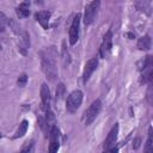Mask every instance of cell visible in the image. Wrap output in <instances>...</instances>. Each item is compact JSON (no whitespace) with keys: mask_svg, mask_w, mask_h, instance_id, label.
Listing matches in <instances>:
<instances>
[{"mask_svg":"<svg viewBox=\"0 0 153 153\" xmlns=\"http://www.w3.org/2000/svg\"><path fill=\"white\" fill-rule=\"evenodd\" d=\"M61 56H62V63H63V66L69 65V62H71V55H69V51H68V49H67V47H66V41L62 42Z\"/></svg>","mask_w":153,"mask_h":153,"instance_id":"cell-18","label":"cell"},{"mask_svg":"<svg viewBox=\"0 0 153 153\" xmlns=\"http://www.w3.org/2000/svg\"><path fill=\"white\" fill-rule=\"evenodd\" d=\"M51 13L49 11H38L35 13V19L37 23L41 24L43 29H49V20H50Z\"/></svg>","mask_w":153,"mask_h":153,"instance_id":"cell-12","label":"cell"},{"mask_svg":"<svg viewBox=\"0 0 153 153\" xmlns=\"http://www.w3.org/2000/svg\"><path fill=\"white\" fill-rule=\"evenodd\" d=\"M118 129H120L118 123H116V124L110 129V131H109V134H108V136H106V139H105V141H104V145H103V148H104V149H108L109 147H111V146L115 145V142H116V140H117V136H118Z\"/></svg>","mask_w":153,"mask_h":153,"instance_id":"cell-10","label":"cell"},{"mask_svg":"<svg viewBox=\"0 0 153 153\" xmlns=\"http://www.w3.org/2000/svg\"><path fill=\"white\" fill-rule=\"evenodd\" d=\"M100 109H102V102H100V99H96L94 102H92L91 105L87 108V110L84 112V123L86 126H90L96 120V117L98 116V114L100 112Z\"/></svg>","mask_w":153,"mask_h":153,"instance_id":"cell-3","label":"cell"},{"mask_svg":"<svg viewBox=\"0 0 153 153\" xmlns=\"http://www.w3.org/2000/svg\"><path fill=\"white\" fill-rule=\"evenodd\" d=\"M8 24V18L4 12H0V32H4Z\"/></svg>","mask_w":153,"mask_h":153,"instance_id":"cell-20","label":"cell"},{"mask_svg":"<svg viewBox=\"0 0 153 153\" xmlns=\"http://www.w3.org/2000/svg\"><path fill=\"white\" fill-rule=\"evenodd\" d=\"M79 31H80V14L78 13L74 17V19H73V22L71 24L69 31H68V35H69L68 41H69L71 45H74L78 42V39H79Z\"/></svg>","mask_w":153,"mask_h":153,"instance_id":"cell-5","label":"cell"},{"mask_svg":"<svg viewBox=\"0 0 153 153\" xmlns=\"http://www.w3.org/2000/svg\"><path fill=\"white\" fill-rule=\"evenodd\" d=\"M97 67H98V59H96V57L90 59L85 63V68H84V73H82V81H84V84H86L90 80L92 73L97 69Z\"/></svg>","mask_w":153,"mask_h":153,"instance_id":"cell-8","label":"cell"},{"mask_svg":"<svg viewBox=\"0 0 153 153\" xmlns=\"http://www.w3.org/2000/svg\"><path fill=\"white\" fill-rule=\"evenodd\" d=\"M136 66H137V69H139L140 72H142V71H145V69L152 67V56H151V55H147V56L142 57L141 60H139V61L136 62Z\"/></svg>","mask_w":153,"mask_h":153,"instance_id":"cell-15","label":"cell"},{"mask_svg":"<svg viewBox=\"0 0 153 153\" xmlns=\"http://www.w3.org/2000/svg\"><path fill=\"white\" fill-rule=\"evenodd\" d=\"M151 45H152V39L148 35H145L142 36L141 38H139L137 41V48L140 50H143V51H147L151 49Z\"/></svg>","mask_w":153,"mask_h":153,"instance_id":"cell-14","label":"cell"},{"mask_svg":"<svg viewBox=\"0 0 153 153\" xmlns=\"http://www.w3.org/2000/svg\"><path fill=\"white\" fill-rule=\"evenodd\" d=\"M16 13H17V16H18V18H19V19H23V18L29 17V14H30L29 5H27L26 2L20 4V5L16 8Z\"/></svg>","mask_w":153,"mask_h":153,"instance_id":"cell-16","label":"cell"},{"mask_svg":"<svg viewBox=\"0 0 153 153\" xmlns=\"http://www.w3.org/2000/svg\"><path fill=\"white\" fill-rule=\"evenodd\" d=\"M82 92L80 90H74L73 92H71L66 99V110L69 114H74L78 111V109L80 108L81 103H82Z\"/></svg>","mask_w":153,"mask_h":153,"instance_id":"cell-2","label":"cell"},{"mask_svg":"<svg viewBox=\"0 0 153 153\" xmlns=\"http://www.w3.org/2000/svg\"><path fill=\"white\" fill-rule=\"evenodd\" d=\"M49 140H50V143H49V152L50 153H55L57 152L59 147H60V130L57 128V126H53V128L50 129L49 131Z\"/></svg>","mask_w":153,"mask_h":153,"instance_id":"cell-6","label":"cell"},{"mask_svg":"<svg viewBox=\"0 0 153 153\" xmlns=\"http://www.w3.org/2000/svg\"><path fill=\"white\" fill-rule=\"evenodd\" d=\"M145 151H146L147 153L153 152V134H152V128L148 129V137H147V142H146Z\"/></svg>","mask_w":153,"mask_h":153,"instance_id":"cell-19","label":"cell"},{"mask_svg":"<svg viewBox=\"0 0 153 153\" xmlns=\"http://www.w3.org/2000/svg\"><path fill=\"white\" fill-rule=\"evenodd\" d=\"M99 6H100V0H92L85 7V13H84V24L85 25H91L93 23V20L97 17Z\"/></svg>","mask_w":153,"mask_h":153,"instance_id":"cell-4","label":"cell"},{"mask_svg":"<svg viewBox=\"0 0 153 153\" xmlns=\"http://www.w3.org/2000/svg\"><path fill=\"white\" fill-rule=\"evenodd\" d=\"M26 82H27V75H26L25 73L20 74V75L18 76V79H17V85H18L19 87H24V86L26 85Z\"/></svg>","mask_w":153,"mask_h":153,"instance_id":"cell-21","label":"cell"},{"mask_svg":"<svg viewBox=\"0 0 153 153\" xmlns=\"http://www.w3.org/2000/svg\"><path fill=\"white\" fill-rule=\"evenodd\" d=\"M65 94V85L63 84H59L56 87V102L60 100Z\"/></svg>","mask_w":153,"mask_h":153,"instance_id":"cell-22","label":"cell"},{"mask_svg":"<svg viewBox=\"0 0 153 153\" xmlns=\"http://www.w3.org/2000/svg\"><path fill=\"white\" fill-rule=\"evenodd\" d=\"M127 36H128V37H129V39H133V38H134V37H135V36H134V35H133V33H130V32H129V33H127Z\"/></svg>","mask_w":153,"mask_h":153,"instance_id":"cell-25","label":"cell"},{"mask_svg":"<svg viewBox=\"0 0 153 153\" xmlns=\"http://www.w3.org/2000/svg\"><path fill=\"white\" fill-rule=\"evenodd\" d=\"M41 99H42V109L44 111L49 110V105H50V90L48 87V85L45 82H43L41 85Z\"/></svg>","mask_w":153,"mask_h":153,"instance_id":"cell-11","label":"cell"},{"mask_svg":"<svg viewBox=\"0 0 153 153\" xmlns=\"http://www.w3.org/2000/svg\"><path fill=\"white\" fill-rule=\"evenodd\" d=\"M33 149V141L30 140V141H26L25 145L22 147V152H31Z\"/></svg>","mask_w":153,"mask_h":153,"instance_id":"cell-23","label":"cell"},{"mask_svg":"<svg viewBox=\"0 0 153 153\" xmlns=\"http://www.w3.org/2000/svg\"><path fill=\"white\" fill-rule=\"evenodd\" d=\"M135 8L137 11H142V12H146L147 14H151L152 0H136L135 1Z\"/></svg>","mask_w":153,"mask_h":153,"instance_id":"cell-13","label":"cell"},{"mask_svg":"<svg viewBox=\"0 0 153 153\" xmlns=\"http://www.w3.org/2000/svg\"><path fill=\"white\" fill-rule=\"evenodd\" d=\"M27 128H29V122H27L26 120H23V121L20 122V124H19V127H18L16 134L13 135V139H18V137L24 136V135L26 134V131H27Z\"/></svg>","mask_w":153,"mask_h":153,"instance_id":"cell-17","label":"cell"},{"mask_svg":"<svg viewBox=\"0 0 153 153\" xmlns=\"http://www.w3.org/2000/svg\"><path fill=\"white\" fill-rule=\"evenodd\" d=\"M140 145H141V139H140V137H136V139L133 141V148H134V149H139Z\"/></svg>","mask_w":153,"mask_h":153,"instance_id":"cell-24","label":"cell"},{"mask_svg":"<svg viewBox=\"0 0 153 153\" xmlns=\"http://www.w3.org/2000/svg\"><path fill=\"white\" fill-rule=\"evenodd\" d=\"M111 48H112V32H111V31H108V32L104 35L103 41H102V44H100V48H99L100 57L105 59V57L110 54Z\"/></svg>","mask_w":153,"mask_h":153,"instance_id":"cell-7","label":"cell"},{"mask_svg":"<svg viewBox=\"0 0 153 153\" xmlns=\"http://www.w3.org/2000/svg\"><path fill=\"white\" fill-rule=\"evenodd\" d=\"M19 44H18V49L23 55L27 54V50L30 48V36L26 31H22L19 35Z\"/></svg>","mask_w":153,"mask_h":153,"instance_id":"cell-9","label":"cell"},{"mask_svg":"<svg viewBox=\"0 0 153 153\" xmlns=\"http://www.w3.org/2000/svg\"><path fill=\"white\" fill-rule=\"evenodd\" d=\"M42 68L47 76V79L51 82H54L57 79V67H56V50L55 47L45 48L42 53Z\"/></svg>","mask_w":153,"mask_h":153,"instance_id":"cell-1","label":"cell"}]
</instances>
